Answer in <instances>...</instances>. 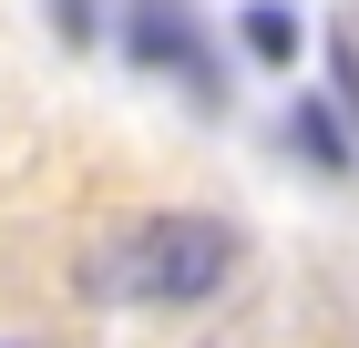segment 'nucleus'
<instances>
[{
  "label": "nucleus",
  "instance_id": "4",
  "mask_svg": "<svg viewBox=\"0 0 359 348\" xmlns=\"http://www.w3.org/2000/svg\"><path fill=\"white\" fill-rule=\"evenodd\" d=\"M236 41H247L257 62H277V72H287V62H298V21H287V11H277V0H257L247 21H236Z\"/></svg>",
  "mask_w": 359,
  "mask_h": 348
},
{
  "label": "nucleus",
  "instance_id": "3",
  "mask_svg": "<svg viewBox=\"0 0 359 348\" xmlns=\"http://www.w3.org/2000/svg\"><path fill=\"white\" fill-rule=\"evenodd\" d=\"M287 154H308V164H318V174H349V134H339V113L329 103H298V113H287Z\"/></svg>",
  "mask_w": 359,
  "mask_h": 348
},
{
  "label": "nucleus",
  "instance_id": "1",
  "mask_svg": "<svg viewBox=\"0 0 359 348\" xmlns=\"http://www.w3.org/2000/svg\"><path fill=\"white\" fill-rule=\"evenodd\" d=\"M236 256H247V236L226 215H144L93 267V297H113V307H205L236 277Z\"/></svg>",
  "mask_w": 359,
  "mask_h": 348
},
{
  "label": "nucleus",
  "instance_id": "2",
  "mask_svg": "<svg viewBox=\"0 0 359 348\" xmlns=\"http://www.w3.org/2000/svg\"><path fill=\"white\" fill-rule=\"evenodd\" d=\"M123 52H134L144 72L185 82L195 103H226V72H216V41L195 21V0H134V11H123Z\"/></svg>",
  "mask_w": 359,
  "mask_h": 348
},
{
  "label": "nucleus",
  "instance_id": "5",
  "mask_svg": "<svg viewBox=\"0 0 359 348\" xmlns=\"http://www.w3.org/2000/svg\"><path fill=\"white\" fill-rule=\"evenodd\" d=\"M52 21H62V41H93V0H52Z\"/></svg>",
  "mask_w": 359,
  "mask_h": 348
},
{
  "label": "nucleus",
  "instance_id": "6",
  "mask_svg": "<svg viewBox=\"0 0 359 348\" xmlns=\"http://www.w3.org/2000/svg\"><path fill=\"white\" fill-rule=\"evenodd\" d=\"M339 31H349V52H359V0H349V21H339Z\"/></svg>",
  "mask_w": 359,
  "mask_h": 348
}]
</instances>
